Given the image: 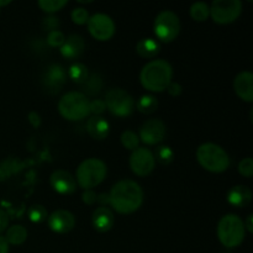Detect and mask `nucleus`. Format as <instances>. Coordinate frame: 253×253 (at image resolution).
I'll list each match as a JSON object with an SVG mask.
<instances>
[{
  "mask_svg": "<svg viewBox=\"0 0 253 253\" xmlns=\"http://www.w3.org/2000/svg\"><path fill=\"white\" fill-rule=\"evenodd\" d=\"M109 205L119 214H132L143 202L142 188L135 180L124 179L115 183L108 193Z\"/></svg>",
  "mask_w": 253,
  "mask_h": 253,
  "instance_id": "f257e3e1",
  "label": "nucleus"
},
{
  "mask_svg": "<svg viewBox=\"0 0 253 253\" xmlns=\"http://www.w3.org/2000/svg\"><path fill=\"white\" fill-rule=\"evenodd\" d=\"M173 68L165 59H155L145 64L140 73V82L145 89L160 93L172 82Z\"/></svg>",
  "mask_w": 253,
  "mask_h": 253,
  "instance_id": "f03ea898",
  "label": "nucleus"
},
{
  "mask_svg": "<svg viewBox=\"0 0 253 253\" xmlns=\"http://www.w3.org/2000/svg\"><path fill=\"white\" fill-rule=\"evenodd\" d=\"M197 160L204 169L222 173L230 167V157L221 146L212 142L203 143L197 150Z\"/></svg>",
  "mask_w": 253,
  "mask_h": 253,
  "instance_id": "7ed1b4c3",
  "label": "nucleus"
},
{
  "mask_svg": "<svg viewBox=\"0 0 253 253\" xmlns=\"http://www.w3.org/2000/svg\"><path fill=\"white\" fill-rule=\"evenodd\" d=\"M246 236L244 221L235 214H227L217 224V237L226 249H235L244 242Z\"/></svg>",
  "mask_w": 253,
  "mask_h": 253,
  "instance_id": "20e7f679",
  "label": "nucleus"
},
{
  "mask_svg": "<svg viewBox=\"0 0 253 253\" xmlns=\"http://www.w3.org/2000/svg\"><path fill=\"white\" fill-rule=\"evenodd\" d=\"M108 167L99 158H88L77 168V184L84 190H91L98 187L106 177Z\"/></svg>",
  "mask_w": 253,
  "mask_h": 253,
  "instance_id": "39448f33",
  "label": "nucleus"
},
{
  "mask_svg": "<svg viewBox=\"0 0 253 253\" xmlns=\"http://www.w3.org/2000/svg\"><path fill=\"white\" fill-rule=\"evenodd\" d=\"M89 99L81 91H69L64 94L58 103V111L66 120L79 121L90 114Z\"/></svg>",
  "mask_w": 253,
  "mask_h": 253,
  "instance_id": "423d86ee",
  "label": "nucleus"
},
{
  "mask_svg": "<svg viewBox=\"0 0 253 253\" xmlns=\"http://www.w3.org/2000/svg\"><path fill=\"white\" fill-rule=\"evenodd\" d=\"M153 30L155 35L160 41L168 43L174 41L178 37L180 31L179 17L175 12L170 10H165L160 12L153 22Z\"/></svg>",
  "mask_w": 253,
  "mask_h": 253,
  "instance_id": "0eeeda50",
  "label": "nucleus"
},
{
  "mask_svg": "<svg viewBox=\"0 0 253 253\" xmlns=\"http://www.w3.org/2000/svg\"><path fill=\"white\" fill-rule=\"evenodd\" d=\"M105 105L113 115L119 118L130 116L135 110V100L126 90L120 88L109 89L105 94Z\"/></svg>",
  "mask_w": 253,
  "mask_h": 253,
  "instance_id": "6e6552de",
  "label": "nucleus"
},
{
  "mask_svg": "<svg viewBox=\"0 0 253 253\" xmlns=\"http://www.w3.org/2000/svg\"><path fill=\"white\" fill-rule=\"evenodd\" d=\"M209 9L210 16L216 24L226 25L239 19L242 4L240 0H215Z\"/></svg>",
  "mask_w": 253,
  "mask_h": 253,
  "instance_id": "1a4fd4ad",
  "label": "nucleus"
},
{
  "mask_svg": "<svg viewBox=\"0 0 253 253\" xmlns=\"http://www.w3.org/2000/svg\"><path fill=\"white\" fill-rule=\"evenodd\" d=\"M88 30L98 41H108L115 34V24L113 19L105 14H95L89 17Z\"/></svg>",
  "mask_w": 253,
  "mask_h": 253,
  "instance_id": "9d476101",
  "label": "nucleus"
},
{
  "mask_svg": "<svg viewBox=\"0 0 253 253\" xmlns=\"http://www.w3.org/2000/svg\"><path fill=\"white\" fill-rule=\"evenodd\" d=\"M67 82V72L61 64H51L44 69L41 77L42 88L48 94H57Z\"/></svg>",
  "mask_w": 253,
  "mask_h": 253,
  "instance_id": "9b49d317",
  "label": "nucleus"
},
{
  "mask_svg": "<svg viewBox=\"0 0 253 253\" xmlns=\"http://www.w3.org/2000/svg\"><path fill=\"white\" fill-rule=\"evenodd\" d=\"M155 157L148 148L138 147L130 156V168L136 175L145 177L155 169Z\"/></svg>",
  "mask_w": 253,
  "mask_h": 253,
  "instance_id": "f8f14e48",
  "label": "nucleus"
},
{
  "mask_svg": "<svg viewBox=\"0 0 253 253\" xmlns=\"http://www.w3.org/2000/svg\"><path fill=\"white\" fill-rule=\"evenodd\" d=\"M166 136V125L160 119H150L145 121L140 128V141L145 145H157Z\"/></svg>",
  "mask_w": 253,
  "mask_h": 253,
  "instance_id": "ddd939ff",
  "label": "nucleus"
},
{
  "mask_svg": "<svg viewBox=\"0 0 253 253\" xmlns=\"http://www.w3.org/2000/svg\"><path fill=\"white\" fill-rule=\"evenodd\" d=\"M47 224L49 229L56 234H67L76 226V217L68 210L59 209L47 217Z\"/></svg>",
  "mask_w": 253,
  "mask_h": 253,
  "instance_id": "4468645a",
  "label": "nucleus"
},
{
  "mask_svg": "<svg viewBox=\"0 0 253 253\" xmlns=\"http://www.w3.org/2000/svg\"><path fill=\"white\" fill-rule=\"evenodd\" d=\"M49 183L53 190L59 194H72L76 192V178L64 169H57L49 177Z\"/></svg>",
  "mask_w": 253,
  "mask_h": 253,
  "instance_id": "2eb2a0df",
  "label": "nucleus"
},
{
  "mask_svg": "<svg viewBox=\"0 0 253 253\" xmlns=\"http://www.w3.org/2000/svg\"><path fill=\"white\" fill-rule=\"evenodd\" d=\"M234 89L240 99L246 103L253 101V74L244 71L237 74L234 79Z\"/></svg>",
  "mask_w": 253,
  "mask_h": 253,
  "instance_id": "dca6fc26",
  "label": "nucleus"
},
{
  "mask_svg": "<svg viewBox=\"0 0 253 253\" xmlns=\"http://www.w3.org/2000/svg\"><path fill=\"white\" fill-rule=\"evenodd\" d=\"M59 48L61 54L66 59H77L85 49V42L79 35H71L64 40V43Z\"/></svg>",
  "mask_w": 253,
  "mask_h": 253,
  "instance_id": "f3484780",
  "label": "nucleus"
},
{
  "mask_svg": "<svg viewBox=\"0 0 253 253\" xmlns=\"http://www.w3.org/2000/svg\"><path fill=\"white\" fill-rule=\"evenodd\" d=\"M252 200V192L246 185H235L227 194V202L235 208H246Z\"/></svg>",
  "mask_w": 253,
  "mask_h": 253,
  "instance_id": "a211bd4d",
  "label": "nucleus"
},
{
  "mask_svg": "<svg viewBox=\"0 0 253 253\" xmlns=\"http://www.w3.org/2000/svg\"><path fill=\"white\" fill-rule=\"evenodd\" d=\"M91 222L96 231L106 232L113 227L114 225V215L111 210L106 207L96 208L93 212Z\"/></svg>",
  "mask_w": 253,
  "mask_h": 253,
  "instance_id": "6ab92c4d",
  "label": "nucleus"
},
{
  "mask_svg": "<svg viewBox=\"0 0 253 253\" xmlns=\"http://www.w3.org/2000/svg\"><path fill=\"white\" fill-rule=\"evenodd\" d=\"M86 131L94 140H105L110 132V125L103 116H91L86 123Z\"/></svg>",
  "mask_w": 253,
  "mask_h": 253,
  "instance_id": "aec40b11",
  "label": "nucleus"
},
{
  "mask_svg": "<svg viewBox=\"0 0 253 253\" xmlns=\"http://www.w3.org/2000/svg\"><path fill=\"white\" fill-rule=\"evenodd\" d=\"M30 162L20 161L17 157H7L2 162H0V182L9 179L11 175L21 172Z\"/></svg>",
  "mask_w": 253,
  "mask_h": 253,
  "instance_id": "412c9836",
  "label": "nucleus"
},
{
  "mask_svg": "<svg viewBox=\"0 0 253 253\" xmlns=\"http://www.w3.org/2000/svg\"><path fill=\"white\" fill-rule=\"evenodd\" d=\"M160 49L161 46L157 40L151 39V37L140 40L136 44V52L143 58H153L155 56H157Z\"/></svg>",
  "mask_w": 253,
  "mask_h": 253,
  "instance_id": "4be33fe9",
  "label": "nucleus"
},
{
  "mask_svg": "<svg viewBox=\"0 0 253 253\" xmlns=\"http://www.w3.org/2000/svg\"><path fill=\"white\" fill-rule=\"evenodd\" d=\"M82 86V94H84L85 96H94L96 94H99L103 88V78H101L100 74L93 73L86 78V81L83 84H81Z\"/></svg>",
  "mask_w": 253,
  "mask_h": 253,
  "instance_id": "5701e85b",
  "label": "nucleus"
},
{
  "mask_svg": "<svg viewBox=\"0 0 253 253\" xmlns=\"http://www.w3.org/2000/svg\"><path fill=\"white\" fill-rule=\"evenodd\" d=\"M27 239V230L21 225H12L6 230L5 240L10 245H22Z\"/></svg>",
  "mask_w": 253,
  "mask_h": 253,
  "instance_id": "b1692460",
  "label": "nucleus"
},
{
  "mask_svg": "<svg viewBox=\"0 0 253 253\" xmlns=\"http://www.w3.org/2000/svg\"><path fill=\"white\" fill-rule=\"evenodd\" d=\"M135 106L140 113L150 115V114L155 113V111L157 110L158 101L153 95L146 94V95H142L137 101H136Z\"/></svg>",
  "mask_w": 253,
  "mask_h": 253,
  "instance_id": "393cba45",
  "label": "nucleus"
},
{
  "mask_svg": "<svg viewBox=\"0 0 253 253\" xmlns=\"http://www.w3.org/2000/svg\"><path fill=\"white\" fill-rule=\"evenodd\" d=\"M67 77L72 79L74 83L77 84H83L89 77L88 67L83 63H74L69 67Z\"/></svg>",
  "mask_w": 253,
  "mask_h": 253,
  "instance_id": "a878e982",
  "label": "nucleus"
},
{
  "mask_svg": "<svg viewBox=\"0 0 253 253\" xmlns=\"http://www.w3.org/2000/svg\"><path fill=\"white\" fill-rule=\"evenodd\" d=\"M190 17H192L194 21L203 22L205 20H208V17L210 16V9L209 5L207 2L203 1H197L190 6Z\"/></svg>",
  "mask_w": 253,
  "mask_h": 253,
  "instance_id": "bb28decb",
  "label": "nucleus"
},
{
  "mask_svg": "<svg viewBox=\"0 0 253 253\" xmlns=\"http://www.w3.org/2000/svg\"><path fill=\"white\" fill-rule=\"evenodd\" d=\"M153 157H155V161H158L161 165H169L174 160V152L169 146H158Z\"/></svg>",
  "mask_w": 253,
  "mask_h": 253,
  "instance_id": "cd10ccee",
  "label": "nucleus"
},
{
  "mask_svg": "<svg viewBox=\"0 0 253 253\" xmlns=\"http://www.w3.org/2000/svg\"><path fill=\"white\" fill-rule=\"evenodd\" d=\"M27 215H29V219L32 222H36V224L46 221L47 217H48V212H47L46 208L40 204H35L32 207H30Z\"/></svg>",
  "mask_w": 253,
  "mask_h": 253,
  "instance_id": "c85d7f7f",
  "label": "nucleus"
},
{
  "mask_svg": "<svg viewBox=\"0 0 253 253\" xmlns=\"http://www.w3.org/2000/svg\"><path fill=\"white\" fill-rule=\"evenodd\" d=\"M120 140L124 147L127 148V150L130 151L136 150V148H138V145H140V138H138L137 133H135L133 131L130 130L124 131V132L121 133Z\"/></svg>",
  "mask_w": 253,
  "mask_h": 253,
  "instance_id": "c756f323",
  "label": "nucleus"
},
{
  "mask_svg": "<svg viewBox=\"0 0 253 253\" xmlns=\"http://www.w3.org/2000/svg\"><path fill=\"white\" fill-rule=\"evenodd\" d=\"M37 4H39V6L41 7L44 12L52 14V12L59 11V10L63 6H66L68 2H67V0H40Z\"/></svg>",
  "mask_w": 253,
  "mask_h": 253,
  "instance_id": "7c9ffc66",
  "label": "nucleus"
},
{
  "mask_svg": "<svg viewBox=\"0 0 253 253\" xmlns=\"http://www.w3.org/2000/svg\"><path fill=\"white\" fill-rule=\"evenodd\" d=\"M64 35L62 34L59 30H56V31H51L48 32L46 39V43L48 44L49 47H61L62 44L64 43Z\"/></svg>",
  "mask_w": 253,
  "mask_h": 253,
  "instance_id": "2f4dec72",
  "label": "nucleus"
},
{
  "mask_svg": "<svg viewBox=\"0 0 253 253\" xmlns=\"http://www.w3.org/2000/svg\"><path fill=\"white\" fill-rule=\"evenodd\" d=\"M71 16H72V21L77 25L86 24L89 20V17H90L89 16L88 11H86L84 7H76V9L72 11Z\"/></svg>",
  "mask_w": 253,
  "mask_h": 253,
  "instance_id": "473e14b6",
  "label": "nucleus"
},
{
  "mask_svg": "<svg viewBox=\"0 0 253 253\" xmlns=\"http://www.w3.org/2000/svg\"><path fill=\"white\" fill-rule=\"evenodd\" d=\"M240 174L246 178H251L253 174V160L251 157H246L239 163Z\"/></svg>",
  "mask_w": 253,
  "mask_h": 253,
  "instance_id": "72a5a7b5",
  "label": "nucleus"
},
{
  "mask_svg": "<svg viewBox=\"0 0 253 253\" xmlns=\"http://www.w3.org/2000/svg\"><path fill=\"white\" fill-rule=\"evenodd\" d=\"M59 19L58 17L53 16V15H49V16L44 17L41 22V26L44 31H56V30L59 29Z\"/></svg>",
  "mask_w": 253,
  "mask_h": 253,
  "instance_id": "f704fd0d",
  "label": "nucleus"
},
{
  "mask_svg": "<svg viewBox=\"0 0 253 253\" xmlns=\"http://www.w3.org/2000/svg\"><path fill=\"white\" fill-rule=\"evenodd\" d=\"M89 109H90V113H93L95 116H100V114L106 110L105 101L101 99H94L93 101L89 103Z\"/></svg>",
  "mask_w": 253,
  "mask_h": 253,
  "instance_id": "c9c22d12",
  "label": "nucleus"
},
{
  "mask_svg": "<svg viewBox=\"0 0 253 253\" xmlns=\"http://www.w3.org/2000/svg\"><path fill=\"white\" fill-rule=\"evenodd\" d=\"M166 90L168 91V94H169V95L179 96L180 94H182L183 88L179 83H177V82H170V84L167 86V89H166Z\"/></svg>",
  "mask_w": 253,
  "mask_h": 253,
  "instance_id": "e433bc0d",
  "label": "nucleus"
},
{
  "mask_svg": "<svg viewBox=\"0 0 253 253\" xmlns=\"http://www.w3.org/2000/svg\"><path fill=\"white\" fill-rule=\"evenodd\" d=\"M83 202L88 205H93L94 203H96V199H98V194L93 190H85L83 193Z\"/></svg>",
  "mask_w": 253,
  "mask_h": 253,
  "instance_id": "4c0bfd02",
  "label": "nucleus"
},
{
  "mask_svg": "<svg viewBox=\"0 0 253 253\" xmlns=\"http://www.w3.org/2000/svg\"><path fill=\"white\" fill-rule=\"evenodd\" d=\"M27 119H29V123L31 124L32 127L39 128L40 125H41V116L36 111H30L29 115H27Z\"/></svg>",
  "mask_w": 253,
  "mask_h": 253,
  "instance_id": "58836bf2",
  "label": "nucleus"
},
{
  "mask_svg": "<svg viewBox=\"0 0 253 253\" xmlns=\"http://www.w3.org/2000/svg\"><path fill=\"white\" fill-rule=\"evenodd\" d=\"M9 224V219H7V214L2 209H0V232L5 231Z\"/></svg>",
  "mask_w": 253,
  "mask_h": 253,
  "instance_id": "ea45409f",
  "label": "nucleus"
},
{
  "mask_svg": "<svg viewBox=\"0 0 253 253\" xmlns=\"http://www.w3.org/2000/svg\"><path fill=\"white\" fill-rule=\"evenodd\" d=\"M0 253H9V244L4 236H0Z\"/></svg>",
  "mask_w": 253,
  "mask_h": 253,
  "instance_id": "a19ab883",
  "label": "nucleus"
},
{
  "mask_svg": "<svg viewBox=\"0 0 253 253\" xmlns=\"http://www.w3.org/2000/svg\"><path fill=\"white\" fill-rule=\"evenodd\" d=\"M252 220H253V215L251 214V215H249V216H247L246 222H244L245 229H247V231L251 232V234L253 232V224H252Z\"/></svg>",
  "mask_w": 253,
  "mask_h": 253,
  "instance_id": "79ce46f5",
  "label": "nucleus"
},
{
  "mask_svg": "<svg viewBox=\"0 0 253 253\" xmlns=\"http://www.w3.org/2000/svg\"><path fill=\"white\" fill-rule=\"evenodd\" d=\"M10 4V1H0V6H2V5H7Z\"/></svg>",
  "mask_w": 253,
  "mask_h": 253,
  "instance_id": "37998d69",
  "label": "nucleus"
}]
</instances>
